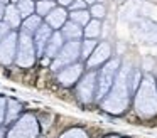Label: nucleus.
Masks as SVG:
<instances>
[{
  "label": "nucleus",
  "instance_id": "72a5a7b5",
  "mask_svg": "<svg viewBox=\"0 0 157 138\" xmlns=\"http://www.w3.org/2000/svg\"><path fill=\"white\" fill-rule=\"evenodd\" d=\"M10 2H12V3H19L21 0H10Z\"/></svg>",
  "mask_w": 157,
  "mask_h": 138
},
{
  "label": "nucleus",
  "instance_id": "a211bd4d",
  "mask_svg": "<svg viewBox=\"0 0 157 138\" xmlns=\"http://www.w3.org/2000/svg\"><path fill=\"white\" fill-rule=\"evenodd\" d=\"M100 32H101V24H100L98 19L90 20L85 25V29H83V35H85L86 39H96V37L100 35Z\"/></svg>",
  "mask_w": 157,
  "mask_h": 138
},
{
  "label": "nucleus",
  "instance_id": "6ab92c4d",
  "mask_svg": "<svg viewBox=\"0 0 157 138\" xmlns=\"http://www.w3.org/2000/svg\"><path fill=\"white\" fill-rule=\"evenodd\" d=\"M90 17H91V13H90V10L83 9V10H73L71 13H69V20H73V22H76L78 25H86V24L90 22Z\"/></svg>",
  "mask_w": 157,
  "mask_h": 138
},
{
  "label": "nucleus",
  "instance_id": "39448f33",
  "mask_svg": "<svg viewBox=\"0 0 157 138\" xmlns=\"http://www.w3.org/2000/svg\"><path fill=\"white\" fill-rule=\"evenodd\" d=\"M37 52L34 46V37L31 34L21 30L19 32V42H17V54H15V64L19 67H31L34 66Z\"/></svg>",
  "mask_w": 157,
  "mask_h": 138
},
{
  "label": "nucleus",
  "instance_id": "4468645a",
  "mask_svg": "<svg viewBox=\"0 0 157 138\" xmlns=\"http://www.w3.org/2000/svg\"><path fill=\"white\" fill-rule=\"evenodd\" d=\"M4 22H7L12 29H17L22 24V15L19 12L17 5L10 3V5H5V13H4Z\"/></svg>",
  "mask_w": 157,
  "mask_h": 138
},
{
  "label": "nucleus",
  "instance_id": "473e14b6",
  "mask_svg": "<svg viewBox=\"0 0 157 138\" xmlns=\"http://www.w3.org/2000/svg\"><path fill=\"white\" fill-rule=\"evenodd\" d=\"M105 138H122V136H117V135H112V136H105Z\"/></svg>",
  "mask_w": 157,
  "mask_h": 138
},
{
  "label": "nucleus",
  "instance_id": "b1692460",
  "mask_svg": "<svg viewBox=\"0 0 157 138\" xmlns=\"http://www.w3.org/2000/svg\"><path fill=\"white\" fill-rule=\"evenodd\" d=\"M105 7H103V3H93L91 5V10H90V13H91L93 17H95V19H103V17H105Z\"/></svg>",
  "mask_w": 157,
  "mask_h": 138
},
{
  "label": "nucleus",
  "instance_id": "393cba45",
  "mask_svg": "<svg viewBox=\"0 0 157 138\" xmlns=\"http://www.w3.org/2000/svg\"><path fill=\"white\" fill-rule=\"evenodd\" d=\"M12 30H14V29H12V27L9 25L7 22H4V20H2V22H0V40L5 39V37H7L9 34L12 32Z\"/></svg>",
  "mask_w": 157,
  "mask_h": 138
},
{
  "label": "nucleus",
  "instance_id": "7ed1b4c3",
  "mask_svg": "<svg viewBox=\"0 0 157 138\" xmlns=\"http://www.w3.org/2000/svg\"><path fill=\"white\" fill-rule=\"evenodd\" d=\"M120 66H122V61L118 57H112L108 62L103 64V67L98 69V73H96V98H95V101L100 103L108 94V91L113 86V81L117 77V73H118Z\"/></svg>",
  "mask_w": 157,
  "mask_h": 138
},
{
  "label": "nucleus",
  "instance_id": "f3484780",
  "mask_svg": "<svg viewBox=\"0 0 157 138\" xmlns=\"http://www.w3.org/2000/svg\"><path fill=\"white\" fill-rule=\"evenodd\" d=\"M41 25H42V17H41V15H34V13H32L31 17L24 19V22H22V29H21V30H24V32H27V34H31V35H34L36 30H37Z\"/></svg>",
  "mask_w": 157,
  "mask_h": 138
},
{
  "label": "nucleus",
  "instance_id": "2eb2a0df",
  "mask_svg": "<svg viewBox=\"0 0 157 138\" xmlns=\"http://www.w3.org/2000/svg\"><path fill=\"white\" fill-rule=\"evenodd\" d=\"M61 34L66 40H79L83 37V29L73 20H68L64 25L61 27Z\"/></svg>",
  "mask_w": 157,
  "mask_h": 138
},
{
  "label": "nucleus",
  "instance_id": "f257e3e1",
  "mask_svg": "<svg viewBox=\"0 0 157 138\" xmlns=\"http://www.w3.org/2000/svg\"><path fill=\"white\" fill-rule=\"evenodd\" d=\"M132 74H133V67L130 64V61H123L118 73H117L115 81H113L112 89L100 101V106L103 108V111H106L110 114H122L128 108L130 96L133 94Z\"/></svg>",
  "mask_w": 157,
  "mask_h": 138
},
{
  "label": "nucleus",
  "instance_id": "a878e982",
  "mask_svg": "<svg viewBox=\"0 0 157 138\" xmlns=\"http://www.w3.org/2000/svg\"><path fill=\"white\" fill-rule=\"evenodd\" d=\"M5 110H7V99L0 96V125H4L5 121Z\"/></svg>",
  "mask_w": 157,
  "mask_h": 138
},
{
  "label": "nucleus",
  "instance_id": "7c9ffc66",
  "mask_svg": "<svg viewBox=\"0 0 157 138\" xmlns=\"http://www.w3.org/2000/svg\"><path fill=\"white\" fill-rule=\"evenodd\" d=\"M0 5H9V0H0Z\"/></svg>",
  "mask_w": 157,
  "mask_h": 138
},
{
  "label": "nucleus",
  "instance_id": "4be33fe9",
  "mask_svg": "<svg viewBox=\"0 0 157 138\" xmlns=\"http://www.w3.org/2000/svg\"><path fill=\"white\" fill-rule=\"evenodd\" d=\"M98 46V42H96L95 39H86L81 42V59L86 61L90 56H91V52L95 50V47Z\"/></svg>",
  "mask_w": 157,
  "mask_h": 138
},
{
  "label": "nucleus",
  "instance_id": "5701e85b",
  "mask_svg": "<svg viewBox=\"0 0 157 138\" xmlns=\"http://www.w3.org/2000/svg\"><path fill=\"white\" fill-rule=\"evenodd\" d=\"M59 138H90V136L83 128H69Z\"/></svg>",
  "mask_w": 157,
  "mask_h": 138
},
{
  "label": "nucleus",
  "instance_id": "2f4dec72",
  "mask_svg": "<svg viewBox=\"0 0 157 138\" xmlns=\"http://www.w3.org/2000/svg\"><path fill=\"white\" fill-rule=\"evenodd\" d=\"M86 3H90V5H93V3H96V0H85Z\"/></svg>",
  "mask_w": 157,
  "mask_h": 138
},
{
  "label": "nucleus",
  "instance_id": "ddd939ff",
  "mask_svg": "<svg viewBox=\"0 0 157 138\" xmlns=\"http://www.w3.org/2000/svg\"><path fill=\"white\" fill-rule=\"evenodd\" d=\"M64 42H66V39L63 37L61 30H54L52 35H51V39H49V42H48V46H46L44 56L48 57V59H54V57L59 54L61 47L64 46Z\"/></svg>",
  "mask_w": 157,
  "mask_h": 138
},
{
  "label": "nucleus",
  "instance_id": "f8f14e48",
  "mask_svg": "<svg viewBox=\"0 0 157 138\" xmlns=\"http://www.w3.org/2000/svg\"><path fill=\"white\" fill-rule=\"evenodd\" d=\"M66 22H68V12L64 10V7H54V9L46 15V24H48L52 30H59Z\"/></svg>",
  "mask_w": 157,
  "mask_h": 138
},
{
  "label": "nucleus",
  "instance_id": "0eeeda50",
  "mask_svg": "<svg viewBox=\"0 0 157 138\" xmlns=\"http://www.w3.org/2000/svg\"><path fill=\"white\" fill-rule=\"evenodd\" d=\"M76 96L81 103H91L96 98V71H90L76 84Z\"/></svg>",
  "mask_w": 157,
  "mask_h": 138
},
{
  "label": "nucleus",
  "instance_id": "f03ea898",
  "mask_svg": "<svg viewBox=\"0 0 157 138\" xmlns=\"http://www.w3.org/2000/svg\"><path fill=\"white\" fill-rule=\"evenodd\" d=\"M133 110L144 120L157 116V79L152 74L142 76V81L133 94Z\"/></svg>",
  "mask_w": 157,
  "mask_h": 138
},
{
  "label": "nucleus",
  "instance_id": "cd10ccee",
  "mask_svg": "<svg viewBox=\"0 0 157 138\" xmlns=\"http://www.w3.org/2000/svg\"><path fill=\"white\" fill-rule=\"evenodd\" d=\"M58 2H59V5H61V7H69L75 0H58Z\"/></svg>",
  "mask_w": 157,
  "mask_h": 138
},
{
  "label": "nucleus",
  "instance_id": "c756f323",
  "mask_svg": "<svg viewBox=\"0 0 157 138\" xmlns=\"http://www.w3.org/2000/svg\"><path fill=\"white\" fill-rule=\"evenodd\" d=\"M5 136H7V133H5V131L2 130V128H0V138H5Z\"/></svg>",
  "mask_w": 157,
  "mask_h": 138
},
{
  "label": "nucleus",
  "instance_id": "20e7f679",
  "mask_svg": "<svg viewBox=\"0 0 157 138\" xmlns=\"http://www.w3.org/2000/svg\"><path fill=\"white\" fill-rule=\"evenodd\" d=\"M39 136V121L32 113L19 116L7 131L5 138H37Z\"/></svg>",
  "mask_w": 157,
  "mask_h": 138
},
{
  "label": "nucleus",
  "instance_id": "9b49d317",
  "mask_svg": "<svg viewBox=\"0 0 157 138\" xmlns=\"http://www.w3.org/2000/svg\"><path fill=\"white\" fill-rule=\"evenodd\" d=\"M52 32H54V30H52L48 24H42V25L36 30L34 35H32V37H34V46H36V52H37V56H44L46 46H48V42H49V39H51Z\"/></svg>",
  "mask_w": 157,
  "mask_h": 138
},
{
  "label": "nucleus",
  "instance_id": "1a4fd4ad",
  "mask_svg": "<svg viewBox=\"0 0 157 138\" xmlns=\"http://www.w3.org/2000/svg\"><path fill=\"white\" fill-rule=\"evenodd\" d=\"M83 71H85V64L83 62H75V64H69V66L59 69L58 71L59 84H63L64 88L78 84V81L81 79V76H83Z\"/></svg>",
  "mask_w": 157,
  "mask_h": 138
},
{
  "label": "nucleus",
  "instance_id": "423d86ee",
  "mask_svg": "<svg viewBox=\"0 0 157 138\" xmlns=\"http://www.w3.org/2000/svg\"><path fill=\"white\" fill-rule=\"evenodd\" d=\"M78 59H81V40H66L59 54L52 59L51 69L58 73L63 67L78 62Z\"/></svg>",
  "mask_w": 157,
  "mask_h": 138
},
{
  "label": "nucleus",
  "instance_id": "6e6552de",
  "mask_svg": "<svg viewBox=\"0 0 157 138\" xmlns=\"http://www.w3.org/2000/svg\"><path fill=\"white\" fill-rule=\"evenodd\" d=\"M17 42H19V34L15 30H12L5 39L0 40V64L10 66L12 62H15Z\"/></svg>",
  "mask_w": 157,
  "mask_h": 138
},
{
  "label": "nucleus",
  "instance_id": "412c9836",
  "mask_svg": "<svg viewBox=\"0 0 157 138\" xmlns=\"http://www.w3.org/2000/svg\"><path fill=\"white\" fill-rule=\"evenodd\" d=\"M54 7H56L54 0H39V2L36 3V12H37V15L46 17Z\"/></svg>",
  "mask_w": 157,
  "mask_h": 138
},
{
  "label": "nucleus",
  "instance_id": "bb28decb",
  "mask_svg": "<svg viewBox=\"0 0 157 138\" xmlns=\"http://www.w3.org/2000/svg\"><path fill=\"white\" fill-rule=\"evenodd\" d=\"M85 5H86L85 0H75L69 7H71V10H83V9H85Z\"/></svg>",
  "mask_w": 157,
  "mask_h": 138
},
{
  "label": "nucleus",
  "instance_id": "dca6fc26",
  "mask_svg": "<svg viewBox=\"0 0 157 138\" xmlns=\"http://www.w3.org/2000/svg\"><path fill=\"white\" fill-rule=\"evenodd\" d=\"M21 111H22V106L19 101L15 99H7V110H5V125L9 123H14L19 116H21Z\"/></svg>",
  "mask_w": 157,
  "mask_h": 138
},
{
  "label": "nucleus",
  "instance_id": "9d476101",
  "mask_svg": "<svg viewBox=\"0 0 157 138\" xmlns=\"http://www.w3.org/2000/svg\"><path fill=\"white\" fill-rule=\"evenodd\" d=\"M112 59V46L108 42H100L95 47V50L91 52V56L85 61L88 69H95L98 66H103L105 62Z\"/></svg>",
  "mask_w": 157,
  "mask_h": 138
},
{
  "label": "nucleus",
  "instance_id": "aec40b11",
  "mask_svg": "<svg viewBox=\"0 0 157 138\" xmlns=\"http://www.w3.org/2000/svg\"><path fill=\"white\" fill-rule=\"evenodd\" d=\"M19 9V12H21L22 19H27V17H31L32 13H34L36 10V3L34 0H21L19 3H15Z\"/></svg>",
  "mask_w": 157,
  "mask_h": 138
},
{
  "label": "nucleus",
  "instance_id": "c85d7f7f",
  "mask_svg": "<svg viewBox=\"0 0 157 138\" xmlns=\"http://www.w3.org/2000/svg\"><path fill=\"white\" fill-rule=\"evenodd\" d=\"M4 13H5V5H0V22L4 20Z\"/></svg>",
  "mask_w": 157,
  "mask_h": 138
},
{
  "label": "nucleus",
  "instance_id": "f704fd0d",
  "mask_svg": "<svg viewBox=\"0 0 157 138\" xmlns=\"http://www.w3.org/2000/svg\"><path fill=\"white\" fill-rule=\"evenodd\" d=\"M117 2H125V0H117Z\"/></svg>",
  "mask_w": 157,
  "mask_h": 138
}]
</instances>
